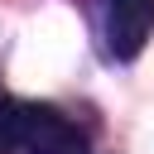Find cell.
Returning a JSON list of instances; mask_svg holds the SVG:
<instances>
[{"mask_svg": "<svg viewBox=\"0 0 154 154\" xmlns=\"http://www.w3.org/2000/svg\"><path fill=\"white\" fill-rule=\"evenodd\" d=\"M19 149L24 154H87V140L63 111L19 101Z\"/></svg>", "mask_w": 154, "mask_h": 154, "instance_id": "obj_1", "label": "cell"}, {"mask_svg": "<svg viewBox=\"0 0 154 154\" xmlns=\"http://www.w3.org/2000/svg\"><path fill=\"white\" fill-rule=\"evenodd\" d=\"M154 29V0H111L106 5V38L116 58H135Z\"/></svg>", "mask_w": 154, "mask_h": 154, "instance_id": "obj_2", "label": "cell"}, {"mask_svg": "<svg viewBox=\"0 0 154 154\" xmlns=\"http://www.w3.org/2000/svg\"><path fill=\"white\" fill-rule=\"evenodd\" d=\"M19 149V101L10 91H0V154Z\"/></svg>", "mask_w": 154, "mask_h": 154, "instance_id": "obj_3", "label": "cell"}]
</instances>
